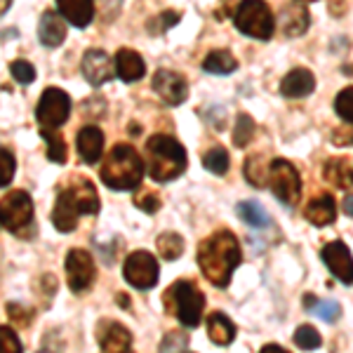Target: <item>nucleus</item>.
<instances>
[{
    "label": "nucleus",
    "mask_w": 353,
    "mask_h": 353,
    "mask_svg": "<svg viewBox=\"0 0 353 353\" xmlns=\"http://www.w3.org/2000/svg\"><path fill=\"white\" fill-rule=\"evenodd\" d=\"M301 3H313V0H301Z\"/></svg>",
    "instance_id": "obj_46"
},
{
    "label": "nucleus",
    "mask_w": 353,
    "mask_h": 353,
    "mask_svg": "<svg viewBox=\"0 0 353 353\" xmlns=\"http://www.w3.org/2000/svg\"><path fill=\"white\" fill-rule=\"evenodd\" d=\"M203 68L208 73H214V76H229L238 68V61L229 50H214L203 59Z\"/></svg>",
    "instance_id": "obj_25"
},
{
    "label": "nucleus",
    "mask_w": 353,
    "mask_h": 353,
    "mask_svg": "<svg viewBox=\"0 0 353 353\" xmlns=\"http://www.w3.org/2000/svg\"><path fill=\"white\" fill-rule=\"evenodd\" d=\"M134 205L144 210L146 214H156L161 210V198L156 193H139V196H134Z\"/></svg>",
    "instance_id": "obj_40"
},
{
    "label": "nucleus",
    "mask_w": 353,
    "mask_h": 353,
    "mask_svg": "<svg viewBox=\"0 0 353 353\" xmlns=\"http://www.w3.org/2000/svg\"><path fill=\"white\" fill-rule=\"evenodd\" d=\"M8 316H10V321H12L17 327H26L28 323H31V318H33V311L26 309L24 304H14V301H10V304H8Z\"/></svg>",
    "instance_id": "obj_39"
},
{
    "label": "nucleus",
    "mask_w": 353,
    "mask_h": 353,
    "mask_svg": "<svg viewBox=\"0 0 353 353\" xmlns=\"http://www.w3.org/2000/svg\"><path fill=\"white\" fill-rule=\"evenodd\" d=\"M76 146L83 161L88 165H94L101 158V153H104V132L99 128H94V125H88V128H83L78 132Z\"/></svg>",
    "instance_id": "obj_17"
},
{
    "label": "nucleus",
    "mask_w": 353,
    "mask_h": 353,
    "mask_svg": "<svg viewBox=\"0 0 353 353\" xmlns=\"http://www.w3.org/2000/svg\"><path fill=\"white\" fill-rule=\"evenodd\" d=\"M99 176L113 191L137 189L144 179V161L130 144H118L109 151Z\"/></svg>",
    "instance_id": "obj_4"
},
{
    "label": "nucleus",
    "mask_w": 353,
    "mask_h": 353,
    "mask_svg": "<svg viewBox=\"0 0 353 353\" xmlns=\"http://www.w3.org/2000/svg\"><path fill=\"white\" fill-rule=\"evenodd\" d=\"M41 137L48 144V158L57 165L66 163V141L57 130H41Z\"/></svg>",
    "instance_id": "obj_28"
},
{
    "label": "nucleus",
    "mask_w": 353,
    "mask_h": 353,
    "mask_svg": "<svg viewBox=\"0 0 353 353\" xmlns=\"http://www.w3.org/2000/svg\"><path fill=\"white\" fill-rule=\"evenodd\" d=\"M97 341L101 346V353H128L132 344V334L123 323L116 321H101L97 330Z\"/></svg>",
    "instance_id": "obj_15"
},
{
    "label": "nucleus",
    "mask_w": 353,
    "mask_h": 353,
    "mask_svg": "<svg viewBox=\"0 0 353 353\" xmlns=\"http://www.w3.org/2000/svg\"><path fill=\"white\" fill-rule=\"evenodd\" d=\"M21 341L10 325H0V353H21Z\"/></svg>",
    "instance_id": "obj_37"
},
{
    "label": "nucleus",
    "mask_w": 353,
    "mask_h": 353,
    "mask_svg": "<svg viewBox=\"0 0 353 353\" xmlns=\"http://www.w3.org/2000/svg\"><path fill=\"white\" fill-rule=\"evenodd\" d=\"M158 21H161V31H168V28H172L176 21H179V12L168 10V12H163L161 17H158Z\"/></svg>",
    "instance_id": "obj_42"
},
{
    "label": "nucleus",
    "mask_w": 353,
    "mask_h": 353,
    "mask_svg": "<svg viewBox=\"0 0 353 353\" xmlns=\"http://www.w3.org/2000/svg\"><path fill=\"white\" fill-rule=\"evenodd\" d=\"M323 174L334 189H351L353 186V163L349 158H330Z\"/></svg>",
    "instance_id": "obj_22"
},
{
    "label": "nucleus",
    "mask_w": 353,
    "mask_h": 353,
    "mask_svg": "<svg viewBox=\"0 0 353 353\" xmlns=\"http://www.w3.org/2000/svg\"><path fill=\"white\" fill-rule=\"evenodd\" d=\"M208 334L214 344L226 346L236 339V325H233L224 313H212V316H208Z\"/></svg>",
    "instance_id": "obj_24"
},
{
    "label": "nucleus",
    "mask_w": 353,
    "mask_h": 353,
    "mask_svg": "<svg viewBox=\"0 0 353 353\" xmlns=\"http://www.w3.org/2000/svg\"><path fill=\"white\" fill-rule=\"evenodd\" d=\"M334 146H353V123H344L332 132Z\"/></svg>",
    "instance_id": "obj_41"
},
{
    "label": "nucleus",
    "mask_w": 353,
    "mask_h": 353,
    "mask_svg": "<svg viewBox=\"0 0 353 353\" xmlns=\"http://www.w3.org/2000/svg\"><path fill=\"white\" fill-rule=\"evenodd\" d=\"M311 24V17L306 12V8H299V5H290V8L283 10L281 14V28L283 33L290 38H297L304 36L306 28Z\"/></svg>",
    "instance_id": "obj_23"
},
{
    "label": "nucleus",
    "mask_w": 353,
    "mask_h": 353,
    "mask_svg": "<svg viewBox=\"0 0 353 353\" xmlns=\"http://www.w3.org/2000/svg\"><path fill=\"white\" fill-rule=\"evenodd\" d=\"M10 8H12V0H0V17L8 12Z\"/></svg>",
    "instance_id": "obj_45"
},
{
    "label": "nucleus",
    "mask_w": 353,
    "mask_h": 353,
    "mask_svg": "<svg viewBox=\"0 0 353 353\" xmlns=\"http://www.w3.org/2000/svg\"><path fill=\"white\" fill-rule=\"evenodd\" d=\"M313 90H316V76H313L309 68H292L281 83L283 97H290V99L309 97Z\"/></svg>",
    "instance_id": "obj_18"
},
{
    "label": "nucleus",
    "mask_w": 353,
    "mask_h": 353,
    "mask_svg": "<svg viewBox=\"0 0 353 353\" xmlns=\"http://www.w3.org/2000/svg\"><path fill=\"white\" fill-rule=\"evenodd\" d=\"M186 344H189V334L184 330H174L168 332L161 341V353H184Z\"/></svg>",
    "instance_id": "obj_34"
},
{
    "label": "nucleus",
    "mask_w": 353,
    "mask_h": 353,
    "mask_svg": "<svg viewBox=\"0 0 353 353\" xmlns=\"http://www.w3.org/2000/svg\"><path fill=\"white\" fill-rule=\"evenodd\" d=\"M186 170V149L168 134H153L146 141V172L153 181L176 179Z\"/></svg>",
    "instance_id": "obj_3"
},
{
    "label": "nucleus",
    "mask_w": 353,
    "mask_h": 353,
    "mask_svg": "<svg viewBox=\"0 0 353 353\" xmlns=\"http://www.w3.org/2000/svg\"><path fill=\"white\" fill-rule=\"evenodd\" d=\"M241 243L231 231H217L201 243L198 248V264L212 285L226 288L231 283V276L236 266L241 264Z\"/></svg>",
    "instance_id": "obj_1"
},
{
    "label": "nucleus",
    "mask_w": 353,
    "mask_h": 353,
    "mask_svg": "<svg viewBox=\"0 0 353 353\" xmlns=\"http://www.w3.org/2000/svg\"><path fill=\"white\" fill-rule=\"evenodd\" d=\"M341 208H344V212L349 214V217H353V193L344 198V205H341Z\"/></svg>",
    "instance_id": "obj_43"
},
{
    "label": "nucleus",
    "mask_w": 353,
    "mask_h": 353,
    "mask_svg": "<svg viewBox=\"0 0 353 353\" xmlns=\"http://www.w3.org/2000/svg\"><path fill=\"white\" fill-rule=\"evenodd\" d=\"M33 224V201L26 191L17 189L0 198V226L24 236Z\"/></svg>",
    "instance_id": "obj_7"
},
{
    "label": "nucleus",
    "mask_w": 353,
    "mask_h": 353,
    "mask_svg": "<svg viewBox=\"0 0 353 353\" xmlns=\"http://www.w3.org/2000/svg\"><path fill=\"white\" fill-rule=\"evenodd\" d=\"M38 353H50V351H38Z\"/></svg>",
    "instance_id": "obj_47"
},
{
    "label": "nucleus",
    "mask_w": 353,
    "mask_h": 353,
    "mask_svg": "<svg viewBox=\"0 0 353 353\" xmlns=\"http://www.w3.org/2000/svg\"><path fill=\"white\" fill-rule=\"evenodd\" d=\"M14 172H17L14 156L8 149H0V189H3V186H8L10 181H12Z\"/></svg>",
    "instance_id": "obj_38"
},
{
    "label": "nucleus",
    "mask_w": 353,
    "mask_h": 353,
    "mask_svg": "<svg viewBox=\"0 0 353 353\" xmlns=\"http://www.w3.org/2000/svg\"><path fill=\"white\" fill-rule=\"evenodd\" d=\"M101 208L99 196H97V189L92 181H88L85 176L76 174L66 186L59 189V196H57L54 210H52V224L59 233H68L76 229L78 219L85 217V214H97Z\"/></svg>",
    "instance_id": "obj_2"
},
{
    "label": "nucleus",
    "mask_w": 353,
    "mask_h": 353,
    "mask_svg": "<svg viewBox=\"0 0 353 353\" xmlns=\"http://www.w3.org/2000/svg\"><path fill=\"white\" fill-rule=\"evenodd\" d=\"M163 304L184 327H196L203 318L205 294L191 281H176L168 288Z\"/></svg>",
    "instance_id": "obj_5"
},
{
    "label": "nucleus",
    "mask_w": 353,
    "mask_h": 353,
    "mask_svg": "<svg viewBox=\"0 0 353 353\" xmlns=\"http://www.w3.org/2000/svg\"><path fill=\"white\" fill-rule=\"evenodd\" d=\"M113 61H116V73L121 81L134 83V81H141V78H144V73H146L144 59H141L134 50H128V48L118 50V54Z\"/></svg>",
    "instance_id": "obj_19"
},
{
    "label": "nucleus",
    "mask_w": 353,
    "mask_h": 353,
    "mask_svg": "<svg viewBox=\"0 0 353 353\" xmlns=\"http://www.w3.org/2000/svg\"><path fill=\"white\" fill-rule=\"evenodd\" d=\"M233 21H236L238 31L250 38H257V41H269L276 31V19L264 0H241Z\"/></svg>",
    "instance_id": "obj_6"
},
{
    "label": "nucleus",
    "mask_w": 353,
    "mask_h": 353,
    "mask_svg": "<svg viewBox=\"0 0 353 353\" xmlns=\"http://www.w3.org/2000/svg\"><path fill=\"white\" fill-rule=\"evenodd\" d=\"M10 73H12V78L19 85H31L36 81V68H33V64H28L26 59H14L10 64Z\"/></svg>",
    "instance_id": "obj_36"
},
{
    "label": "nucleus",
    "mask_w": 353,
    "mask_h": 353,
    "mask_svg": "<svg viewBox=\"0 0 353 353\" xmlns=\"http://www.w3.org/2000/svg\"><path fill=\"white\" fill-rule=\"evenodd\" d=\"M261 353H290V351L281 349V346H278V344H266L264 349H261Z\"/></svg>",
    "instance_id": "obj_44"
},
{
    "label": "nucleus",
    "mask_w": 353,
    "mask_h": 353,
    "mask_svg": "<svg viewBox=\"0 0 353 353\" xmlns=\"http://www.w3.org/2000/svg\"><path fill=\"white\" fill-rule=\"evenodd\" d=\"M292 339H294V344H297L299 349H304V351H313V349H318V346L323 344L321 334H318L316 327H311V325L297 327V332H294Z\"/></svg>",
    "instance_id": "obj_33"
},
{
    "label": "nucleus",
    "mask_w": 353,
    "mask_h": 353,
    "mask_svg": "<svg viewBox=\"0 0 353 353\" xmlns=\"http://www.w3.org/2000/svg\"><path fill=\"white\" fill-rule=\"evenodd\" d=\"M323 261L327 264L330 273L339 278L344 285H353V257L341 241H334L323 248Z\"/></svg>",
    "instance_id": "obj_14"
},
{
    "label": "nucleus",
    "mask_w": 353,
    "mask_h": 353,
    "mask_svg": "<svg viewBox=\"0 0 353 353\" xmlns=\"http://www.w3.org/2000/svg\"><path fill=\"white\" fill-rule=\"evenodd\" d=\"M245 176L252 186H266L269 184V165L261 161L259 156H250L245 163Z\"/></svg>",
    "instance_id": "obj_29"
},
{
    "label": "nucleus",
    "mask_w": 353,
    "mask_h": 353,
    "mask_svg": "<svg viewBox=\"0 0 353 353\" xmlns=\"http://www.w3.org/2000/svg\"><path fill=\"white\" fill-rule=\"evenodd\" d=\"M304 214L313 226L332 224L334 217H337V205H334V198L330 196V193H321V196H316L309 205H306Z\"/></svg>",
    "instance_id": "obj_21"
},
{
    "label": "nucleus",
    "mask_w": 353,
    "mask_h": 353,
    "mask_svg": "<svg viewBox=\"0 0 353 353\" xmlns=\"http://www.w3.org/2000/svg\"><path fill=\"white\" fill-rule=\"evenodd\" d=\"M123 278L137 290H151L158 283V261L146 250H137L125 259Z\"/></svg>",
    "instance_id": "obj_10"
},
{
    "label": "nucleus",
    "mask_w": 353,
    "mask_h": 353,
    "mask_svg": "<svg viewBox=\"0 0 353 353\" xmlns=\"http://www.w3.org/2000/svg\"><path fill=\"white\" fill-rule=\"evenodd\" d=\"M254 132H257V125H254V121L248 116V113H241L238 121H236V130H233V144H236L238 149H245V146L252 141Z\"/></svg>",
    "instance_id": "obj_32"
},
{
    "label": "nucleus",
    "mask_w": 353,
    "mask_h": 353,
    "mask_svg": "<svg viewBox=\"0 0 353 353\" xmlns=\"http://www.w3.org/2000/svg\"><path fill=\"white\" fill-rule=\"evenodd\" d=\"M66 283L71 288V292L81 294L94 283V259L88 250L73 248L66 254Z\"/></svg>",
    "instance_id": "obj_11"
},
{
    "label": "nucleus",
    "mask_w": 353,
    "mask_h": 353,
    "mask_svg": "<svg viewBox=\"0 0 353 353\" xmlns=\"http://www.w3.org/2000/svg\"><path fill=\"white\" fill-rule=\"evenodd\" d=\"M238 214H241V219L245 221V224L254 226V229H264V226L271 224V219H269V214L264 212V208L254 201L238 205Z\"/></svg>",
    "instance_id": "obj_27"
},
{
    "label": "nucleus",
    "mask_w": 353,
    "mask_h": 353,
    "mask_svg": "<svg viewBox=\"0 0 353 353\" xmlns=\"http://www.w3.org/2000/svg\"><path fill=\"white\" fill-rule=\"evenodd\" d=\"M203 165L205 170H210L212 174H226L229 172V151L221 149V146H214V149H210L208 153L203 156Z\"/></svg>",
    "instance_id": "obj_30"
},
{
    "label": "nucleus",
    "mask_w": 353,
    "mask_h": 353,
    "mask_svg": "<svg viewBox=\"0 0 353 353\" xmlns=\"http://www.w3.org/2000/svg\"><path fill=\"white\" fill-rule=\"evenodd\" d=\"M153 90H156V94L163 99V104L168 106H179L186 101V97H189V83H186L184 76H179L176 71H156V76H153Z\"/></svg>",
    "instance_id": "obj_12"
},
{
    "label": "nucleus",
    "mask_w": 353,
    "mask_h": 353,
    "mask_svg": "<svg viewBox=\"0 0 353 353\" xmlns=\"http://www.w3.org/2000/svg\"><path fill=\"white\" fill-rule=\"evenodd\" d=\"M158 252H161V257L165 261H174V259H179L181 257V252H184V238L179 236V233H172V231H168V233H161L158 236Z\"/></svg>",
    "instance_id": "obj_26"
},
{
    "label": "nucleus",
    "mask_w": 353,
    "mask_h": 353,
    "mask_svg": "<svg viewBox=\"0 0 353 353\" xmlns=\"http://www.w3.org/2000/svg\"><path fill=\"white\" fill-rule=\"evenodd\" d=\"M57 10L76 28H88L94 19V0H57Z\"/></svg>",
    "instance_id": "obj_16"
},
{
    "label": "nucleus",
    "mask_w": 353,
    "mask_h": 353,
    "mask_svg": "<svg viewBox=\"0 0 353 353\" xmlns=\"http://www.w3.org/2000/svg\"><path fill=\"white\" fill-rule=\"evenodd\" d=\"M83 76L92 88H99V85L109 83L113 76H116V61H111V57L104 52V50H88L83 54Z\"/></svg>",
    "instance_id": "obj_13"
},
{
    "label": "nucleus",
    "mask_w": 353,
    "mask_h": 353,
    "mask_svg": "<svg viewBox=\"0 0 353 353\" xmlns=\"http://www.w3.org/2000/svg\"><path fill=\"white\" fill-rule=\"evenodd\" d=\"M71 116V97L59 88H48L41 94L36 109V121L41 130H59Z\"/></svg>",
    "instance_id": "obj_9"
},
{
    "label": "nucleus",
    "mask_w": 353,
    "mask_h": 353,
    "mask_svg": "<svg viewBox=\"0 0 353 353\" xmlns=\"http://www.w3.org/2000/svg\"><path fill=\"white\" fill-rule=\"evenodd\" d=\"M334 111L344 123H353V88H344L334 99Z\"/></svg>",
    "instance_id": "obj_35"
},
{
    "label": "nucleus",
    "mask_w": 353,
    "mask_h": 353,
    "mask_svg": "<svg viewBox=\"0 0 353 353\" xmlns=\"http://www.w3.org/2000/svg\"><path fill=\"white\" fill-rule=\"evenodd\" d=\"M38 38L45 48H59L66 38V24L64 17L57 12H45L41 17V24H38Z\"/></svg>",
    "instance_id": "obj_20"
},
{
    "label": "nucleus",
    "mask_w": 353,
    "mask_h": 353,
    "mask_svg": "<svg viewBox=\"0 0 353 353\" xmlns=\"http://www.w3.org/2000/svg\"><path fill=\"white\" fill-rule=\"evenodd\" d=\"M306 306H309L311 313H316V316L321 318V321H325V323H334L341 316L339 304H337V301H332V299H316V301H313L311 297H306Z\"/></svg>",
    "instance_id": "obj_31"
},
{
    "label": "nucleus",
    "mask_w": 353,
    "mask_h": 353,
    "mask_svg": "<svg viewBox=\"0 0 353 353\" xmlns=\"http://www.w3.org/2000/svg\"><path fill=\"white\" fill-rule=\"evenodd\" d=\"M269 184L271 191L276 193V198L283 205L292 208L299 203V193H301V176L297 172L292 163L285 158H276L269 165Z\"/></svg>",
    "instance_id": "obj_8"
}]
</instances>
